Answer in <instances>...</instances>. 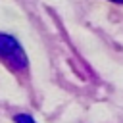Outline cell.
I'll return each instance as SVG.
<instances>
[{"label":"cell","instance_id":"6da1fadb","mask_svg":"<svg viewBox=\"0 0 123 123\" xmlns=\"http://www.w3.org/2000/svg\"><path fill=\"white\" fill-rule=\"evenodd\" d=\"M0 60L15 73H21L29 67V58L21 46V42L6 33H0Z\"/></svg>","mask_w":123,"mask_h":123},{"label":"cell","instance_id":"7a4b0ae2","mask_svg":"<svg viewBox=\"0 0 123 123\" xmlns=\"http://www.w3.org/2000/svg\"><path fill=\"white\" fill-rule=\"evenodd\" d=\"M13 123H37V121L29 113H17V115H13Z\"/></svg>","mask_w":123,"mask_h":123},{"label":"cell","instance_id":"3957f363","mask_svg":"<svg viewBox=\"0 0 123 123\" xmlns=\"http://www.w3.org/2000/svg\"><path fill=\"white\" fill-rule=\"evenodd\" d=\"M111 2H115V4H123V0H111Z\"/></svg>","mask_w":123,"mask_h":123}]
</instances>
